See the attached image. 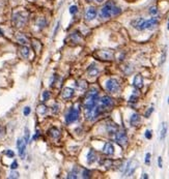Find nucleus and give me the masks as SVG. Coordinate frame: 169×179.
<instances>
[{
  "label": "nucleus",
  "mask_w": 169,
  "mask_h": 179,
  "mask_svg": "<svg viewBox=\"0 0 169 179\" xmlns=\"http://www.w3.org/2000/svg\"><path fill=\"white\" fill-rule=\"evenodd\" d=\"M99 100V90L97 88H91L88 91L87 95L84 100V109L85 110H90L98 104Z\"/></svg>",
  "instance_id": "obj_1"
},
{
  "label": "nucleus",
  "mask_w": 169,
  "mask_h": 179,
  "mask_svg": "<svg viewBox=\"0 0 169 179\" xmlns=\"http://www.w3.org/2000/svg\"><path fill=\"white\" fill-rule=\"evenodd\" d=\"M115 4L112 1H108L105 5L102 7L101 11H100V17L102 19H109L111 17H113V11H114Z\"/></svg>",
  "instance_id": "obj_2"
},
{
  "label": "nucleus",
  "mask_w": 169,
  "mask_h": 179,
  "mask_svg": "<svg viewBox=\"0 0 169 179\" xmlns=\"http://www.w3.org/2000/svg\"><path fill=\"white\" fill-rule=\"evenodd\" d=\"M27 17L28 16L26 13H22V11L15 13L14 16H13V22L16 25V27H23L28 20Z\"/></svg>",
  "instance_id": "obj_3"
},
{
  "label": "nucleus",
  "mask_w": 169,
  "mask_h": 179,
  "mask_svg": "<svg viewBox=\"0 0 169 179\" xmlns=\"http://www.w3.org/2000/svg\"><path fill=\"white\" fill-rule=\"evenodd\" d=\"M95 56L97 58L101 60H112L114 58V52L111 51V50H100V51H97L95 53Z\"/></svg>",
  "instance_id": "obj_4"
},
{
  "label": "nucleus",
  "mask_w": 169,
  "mask_h": 179,
  "mask_svg": "<svg viewBox=\"0 0 169 179\" xmlns=\"http://www.w3.org/2000/svg\"><path fill=\"white\" fill-rule=\"evenodd\" d=\"M78 118H79V110L75 108L70 109V111H68V114L66 115V123H73V122L77 121Z\"/></svg>",
  "instance_id": "obj_5"
},
{
  "label": "nucleus",
  "mask_w": 169,
  "mask_h": 179,
  "mask_svg": "<svg viewBox=\"0 0 169 179\" xmlns=\"http://www.w3.org/2000/svg\"><path fill=\"white\" fill-rule=\"evenodd\" d=\"M120 86L117 80L115 79H109L106 82V89L111 93H116L119 90Z\"/></svg>",
  "instance_id": "obj_6"
},
{
  "label": "nucleus",
  "mask_w": 169,
  "mask_h": 179,
  "mask_svg": "<svg viewBox=\"0 0 169 179\" xmlns=\"http://www.w3.org/2000/svg\"><path fill=\"white\" fill-rule=\"evenodd\" d=\"M115 141L119 144L120 146H125L128 144V136L125 130H117L115 134Z\"/></svg>",
  "instance_id": "obj_7"
},
{
  "label": "nucleus",
  "mask_w": 169,
  "mask_h": 179,
  "mask_svg": "<svg viewBox=\"0 0 169 179\" xmlns=\"http://www.w3.org/2000/svg\"><path fill=\"white\" fill-rule=\"evenodd\" d=\"M113 104H114L113 103V100H112L110 96H108V95H105V96H103L101 100H99V105H100L104 110H108V109H110L112 106H113Z\"/></svg>",
  "instance_id": "obj_8"
},
{
  "label": "nucleus",
  "mask_w": 169,
  "mask_h": 179,
  "mask_svg": "<svg viewBox=\"0 0 169 179\" xmlns=\"http://www.w3.org/2000/svg\"><path fill=\"white\" fill-rule=\"evenodd\" d=\"M97 14H98L97 8L93 7V6H89V7H87L86 11H85V20L88 22L93 21V20L96 19Z\"/></svg>",
  "instance_id": "obj_9"
},
{
  "label": "nucleus",
  "mask_w": 169,
  "mask_h": 179,
  "mask_svg": "<svg viewBox=\"0 0 169 179\" xmlns=\"http://www.w3.org/2000/svg\"><path fill=\"white\" fill-rule=\"evenodd\" d=\"M137 162L136 160H130L128 164H127V167L125 168V171H123V174L128 175V176H131L132 174L134 173V171L136 170L137 168Z\"/></svg>",
  "instance_id": "obj_10"
},
{
  "label": "nucleus",
  "mask_w": 169,
  "mask_h": 179,
  "mask_svg": "<svg viewBox=\"0 0 169 179\" xmlns=\"http://www.w3.org/2000/svg\"><path fill=\"white\" fill-rule=\"evenodd\" d=\"M131 24L135 29L139 30V31L145 29V20L143 18H138V19L134 20V21H132Z\"/></svg>",
  "instance_id": "obj_11"
},
{
  "label": "nucleus",
  "mask_w": 169,
  "mask_h": 179,
  "mask_svg": "<svg viewBox=\"0 0 169 179\" xmlns=\"http://www.w3.org/2000/svg\"><path fill=\"white\" fill-rule=\"evenodd\" d=\"M17 147L19 150V155L23 158L25 156V150H26V142L24 139H19L17 141Z\"/></svg>",
  "instance_id": "obj_12"
},
{
  "label": "nucleus",
  "mask_w": 169,
  "mask_h": 179,
  "mask_svg": "<svg viewBox=\"0 0 169 179\" xmlns=\"http://www.w3.org/2000/svg\"><path fill=\"white\" fill-rule=\"evenodd\" d=\"M159 24V21L157 18H150L148 20H145V29H154L155 27H157Z\"/></svg>",
  "instance_id": "obj_13"
},
{
  "label": "nucleus",
  "mask_w": 169,
  "mask_h": 179,
  "mask_svg": "<svg viewBox=\"0 0 169 179\" xmlns=\"http://www.w3.org/2000/svg\"><path fill=\"white\" fill-rule=\"evenodd\" d=\"M106 130H107V132H108V134L112 136V135H115L116 132L118 130V125L116 124V123H114V122L110 121L107 123Z\"/></svg>",
  "instance_id": "obj_14"
},
{
  "label": "nucleus",
  "mask_w": 169,
  "mask_h": 179,
  "mask_svg": "<svg viewBox=\"0 0 169 179\" xmlns=\"http://www.w3.org/2000/svg\"><path fill=\"white\" fill-rule=\"evenodd\" d=\"M100 73V69H99L98 65L96 63H91V64L88 66L87 68V73L90 77H97Z\"/></svg>",
  "instance_id": "obj_15"
},
{
  "label": "nucleus",
  "mask_w": 169,
  "mask_h": 179,
  "mask_svg": "<svg viewBox=\"0 0 169 179\" xmlns=\"http://www.w3.org/2000/svg\"><path fill=\"white\" fill-rule=\"evenodd\" d=\"M133 85L136 89H141L142 87H143V78H142L141 75L135 76L134 81H133Z\"/></svg>",
  "instance_id": "obj_16"
},
{
  "label": "nucleus",
  "mask_w": 169,
  "mask_h": 179,
  "mask_svg": "<svg viewBox=\"0 0 169 179\" xmlns=\"http://www.w3.org/2000/svg\"><path fill=\"white\" fill-rule=\"evenodd\" d=\"M103 152L106 155H112L114 153V146H113L111 143L107 142L103 147Z\"/></svg>",
  "instance_id": "obj_17"
},
{
  "label": "nucleus",
  "mask_w": 169,
  "mask_h": 179,
  "mask_svg": "<svg viewBox=\"0 0 169 179\" xmlns=\"http://www.w3.org/2000/svg\"><path fill=\"white\" fill-rule=\"evenodd\" d=\"M140 122H141V117H140V115L137 114V113H134L131 116V118H130V123H131V125L132 126H138V125L140 124Z\"/></svg>",
  "instance_id": "obj_18"
},
{
  "label": "nucleus",
  "mask_w": 169,
  "mask_h": 179,
  "mask_svg": "<svg viewBox=\"0 0 169 179\" xmlns=\"http://www.w3.org/2000/svg\"><path fill=\"white\" fill-rule=\"evenodd\" d=\"M74 95V89L70 88V87H66V88H63L62 92H61V96L62 98L64 100H70Z\"/></svg>",
  "instance_id": "obj_19"
},
{
  "label": "nucleus",
  "mask_w": 169,
  "mask_h": 179,
  "mask_svg": "<svg viewBox=\"0 0 169 179\" xmlns=\"http://www.w3.org/2000/svg\"><path fill=\"white\" fill-rule=\"evenodd\" d=\"M17 41L20 43V45H22V46H27V43H29L28 41V38L22 34V33H19L18 35H17Z\"/></svg>",
  "instance_id": "obj_20"
},
{
  "label": "nucleus",
  "mask_w": 169,
  "mask_h": 179,
  "mask_svg": "<svg viewBox=\"0 0 169 179\" xmlns=\"http://www.w3.org/2000/svg\"><path fill=\"white\" fill-rule=\"evenodd\" d=\"M96 160H97V154H96V152H95V150L90 149L89 152H88V154H87V163L90 165V164L95 163Z\"/></svg>",
  "instance_id": "obj_21"
},
{
  "label": "nucleus",
  "mask_w": 169,
  "mask_h": 179,
  "mask_svg": "<svg viewBox=\"0 0 169 179\" xmlns=\"http://www.w3.org/2000/svg\"><path fill=\"white\" fill-rule=\"evenodd\" d=\"M49 136L51 137V138H53V139H59V137H60V132L57 130L56 128H52L51 130H49Z\"/></svg>",
  "instance_id": "obj_22"
},
{
  "label": "nucleus",
  "mask_w": 169,
  "mask_h": 179,
  "mask_svg": "<svg viewBox=\"0 0 169 179\" xmlns=\"http://www.w3.org/2000/svg\"><path fill=\"white\" fill-rule=\"evenodd\" d=\"M29 48H28L27 46H23L21 49H20V53H21V55H22L24 58H27L28 56H29Z\"/></svg>",
  "instance_id": "obj_23"
},
{
  "label": "nucleus",
  "mask_w": 169,
  "mask_h": 179,
  "mask_svg": "<svg viewBox=\"0 0 169 179\" xmlns=\"http://www.w3.org/2000/svg\"><path fill=\"white\" fill-rule=\"evenodd\" d=\"M36 25H38V27H40V29H42V28L46 27L47 21L45 20V18H38L36 21Z\"/></svg>",
  "instance_id": "obj_24"
},
{
  "label": "nucleus",
  "mask_w": 169,
  "mask_h": 179,
  "mask_svg": "<svg viewBox=\"0 0 169 179\" xmlns=\"http://www.w3.org/2000/svg\"><path fill=\"white\" fill-rule=\"evenodd\" d=\"M166 133H167V125H166V123H163V124H162L161 135H160L161 141H163L164 139H165V137H166Z\"/></svg>",
  "instance_id": "obj_25"
},
{
  "label": "nucleus",
  "mask_w": 169,
  "mask_h": 179,
  "mask_svg": "<svg viewBox=\"0 0 169 179\" xmlns=\"http://www.w3.org/2000/svg\"><path fill=\"white\" fill-rule=\"evenodd\" d=\"M47 107L45 106V105H40V106L38 107V113H40V114H45V113H47Z\"/></svg>",
  "instance_id": "obj_26"
},
{
  "label": "nucleus",
  "mask_w": 169,
  "mask_h": 179,
  "mask_svg": "<svg viewBox=\"0 0 169 179\" xmlns=\"http://www.w3.org/2000/svg\"><path fill=\"white\" fill-rule=\"evenodd\" d=\"M77 86L79 87L80 89H86L87 88V84H86V82L85 81H80V82H77Z\"/></svg>",
  "instance_id": "obj_27"
},
{
  "label": "nucleus",
  "mask_w": 169,
  "mask_h": 179,
  "mask_svg": "<svg viewBox=\"0 0 169 179\" xmlns=\"http://www.w3.org/2000/svg\"><path fill=\"white\" fill-rule=\"evenodd\" d=\"M148 13L153 17L157 16V15H158V8H157V6H152V7L150 8V11H148Z\"/></svg>",
  "instance_id": "obj_28"
},
{
  "label": "nucleus",
  "mask_w": 169,
  "mask_h": 179,
  "mask_svg": "<svg viewBox=\"0 0 169 179\" xmlns=\"http://www.w3.org/2000/svg\"><path fill=\"white\" fill-rule=\"evenodd\" d=\"M78 172H77V170L75 169V170H73V171L71 172V173H68V178H72V179H76V178H78Z\"/></svg>",
  "instance_id": "obj_29"
},
{
  "label": "nucleus",
  "mask_w": 169,
  "mask_h": 179,
  "mask_svg": "<svg viewBox=\"0 0 169 179\" xmlns=\"http://www.w3.org/2000/svg\"><path fill=\"white\" fill-rule=\"evenodd\" d=\"M32 46H33V48H34V50H36V51H40V50H41V48H42L41 43H40V41H33Z\"/></svg>",
  "instance_id": "obj_30"
},
{
  "label": "nucleus",
  "mask_w": 169,
  "mask_h": 179,
  "mask_svg": "<svg viewBox=\"0 0 169 179\" xmlns=\"http://www.w3.org/2000/svg\"><path fill=\"white\" fill-rule=\"evenodd\" d=\"M50 96H51V94H50L49 91H44V92H43V100H44V102L49 100Z\"/></svg>",
  "instance_id": "obj_31"
},
{
  "label": "nucleus",
  "mask_w": 169,
  "mask_h": 179,
  "mask_svg": "<svg viewBox=\"0 0 169 179\" xmlns=\"http://www.w3.org/2000/svg\"><path fill=\"white\" fill-rule=\"evenodd\" d=\"M29 136H30V134H29V130H28V128H25V142H26V144L29 143Z\"/></svg>",
  "instance_id": "obj_32"
},
{
  "label": "nucleus",
  "mask_w": 169,
  "mask_h": 179,
  "mask_svg": "<svg viewBox=\"0 0 169 179\" xmlns=\"http://www.w3.org/2000/svg\"><path fill=\"white\" fill-rule=\"evenodd\" d=\"M82 177L83 178H89L90 177V171H88V170H83V173H82Z\"/></svg>",
  "instance_id": "obj_33"
},
{
  "label": "nucleus",
  "mask_w": 169,
  "mask_h": 179,
  "mask_svg": "<svg viewBox=\"0 0 169 179\" xmlns=\"http://www.w3.org/2000/svg\"><path fill=\"white\" fill-rule=\"evenodd\" d=\"M78 11V7H77L76 5H72L71 7H70V13H71L72 15H75Z\"/></svg>",
  "instance_id": "obj_34"
},
{
  "label": "nucleus",
  "mask_w": 169,
  "mask_h": 179,
  "mask_svg": "<svg viewBox=\"0 0 169 179\" xmlns=\"http://www.w3.org/2000/svg\"><path fill=\"white\" fill-rule=\"evenodd\" d=\"M5 135V128L3 125H0V138H2Z\"/></svg>",
  "instance_id": "obj_35"
},
{
  "label": "nucleus",
  "mask_w": 169,
  "mask_h": 179,
  "mask_svg": "<svg viewBox=\"0 0 169 179\" xmlns=\"http://www.w3.org/2000/svg\"><path fill=\"white\" fill-rule=\"evenodd\" d=\"M8 177H9V178H19V173H17V172H11Z\"/></svg>",
  "instance_id": "obj_36"
},
{
  "label": "nucleus",
  "mask_w": 169,
  "mask_h": 179,
  "mask_svg": "<svg viewBox=\"0 0 169 179\" xmlns=\"http://www.w3.org/2000/svg\"><path fill=\"white\" fill-rule=\"evenodd\" d=\"M30 112H31V109L29 107H25L24 108V115L25 116H28L30 114Z\"/></svg>",
  "instance_id": "obj_37"
},
{
  "label": "nucleus",
  "mask_w": 169,
  "mask_h": 179,
  "mask_svg": "<svg viewBox=\"0 0 169 179\" xmlns=\"http://www.w3.org/2000/svg\"><path fill=\"white\" fill-rule=\"evenodd\" d=\"M150 153H146V155H145V164L150 165Z\"/></svg>",
  "instance_id": "obj_38"
},
{
  "label": "nucleus",
  "mask_w": 169,
  "mask_h": 179,
  "mask_svg": "<svg viewBox=\"0 0 169 179\" xmlns=\"http://www.w3.org/2000/svg\"><path fill=\"white\" fill-rule=\"evenodd\" d=\"M5 154L7 155V156H9V158H14V156H15V153L11 151V150H6Z\"/></svg>",
  "instance_id": "obj_39"
},
{
  "label": "nucleus",
  "mask_w": 169,
  "mask_h": 179,
  "mask_svg": "<svg viewBox=\"0 0 169 179\" xmlns=\"http://www.w3.org/2000/svg\"><path fill=\"white\" fill-rule=\"evenodd\" d=\"M58 109H59V106H58V104H55L54 106H53V109H52L53 113H58Z\"/></svg>",
  "instance_id": "obj_40"
},
{
  "label": "nucleus",
  "mask_w": 169,
  "mask_h": 179,
  "mask_svg": "<svg viewBox=\"0 0 169 179\" xmlns=\"http://www.w3.org/2000/svg\"><path fill=\"white\" fill-rule=\"evenodd\" d=\"M153 111H154V108H150L148 109V110H147V112L146 113H145V117H150V114H152V113H153Z\"/></svg>",
  "instance_id": "obj_41"
},
{
  "label": "nucleus",
  "mask_w": 169,
  "mask_h": 179,
  "mask_svg": "<svg viewBox=\"0 0 169 179\" xmlns=\"http://www.w3.org/2000/svg\"><path fill=\"white\" fill-rule=\"evenodd\" d=\"M145 137H146L147 139H152V132H150V130H147L146 132H145Z\"/></svg>",
  "instance_id": "obj_42"
},
{
  "label": "nucleus",
  "mask_w": 169,
  "mask_h": 179,
  "mask_svg": "<svg viewBox=\"0 0 169 179\" xmlns=\"http://www.w3.org/2000/svg\"><path fill=\"white\" fill-rule=\"evenodd\" d=\"M11 168L13 169V170H16L17 168H18V163H17L16 160H15L14 163L11 164Z\"/></svg>",
  "instance_id": "obj_43"
},
{
  "label": "nucleus",
  "mask_w": 169,
  "mask_h": 179,
  "mask_svg": "<svg viewBox=\"0 0 169 179\" xmlns=\"http://www.w3.org/2000/svg\"><path fill=\"white\" fill-rule=\"evenodd\" d=\"M158 164H159V168H162L163 165H162V158L161 156H159L158 158Z\"/></svg>",
  "instance_id": "obj_44"
},
{
  "label": "nucleus",
  "mask_w": 169,
  "mask_h": 179,
  "mask_svg": "<svg viewBox=\"0 0 169 179\" xmlns=\"http://www.w3.org/2000/svg\"><path fill=\"white\" fill-rule=\"evenodd\" d=\"M165 57H166V53H165V52H164L163 56H162V61H161V63H163L164 61H165Z\"/></svg>",
  "instance_id": "obj_45"
},
{
  "label": "nucleus",
  "mask_w": 169,
  "mask_h": 179,
  "mask_svg": "<svg viewBox=\"0 0 169 179\" xmlns=\"http://www.w3.org/2000/svg\"><path fill=\"white\" fill-rule=\"evenodd\" d=\"M143 178H148V176H147V174H143Z\"/></svg>",
  "instance_id": "obj_46"
},
{
  "label": "nucleus",
  "mask_w": 169,
  "mask_h": 179,
  "mask_svg": "<svg viewBox=\"0 0 169 179\" xmlns=\"http://www.w3.org/2000/svg\"><path fill=\"white\" fill-rule=\"evenodd\" d=\"M96 1H97V2H99V3H101V2H103L104 0H96Z\"/></svg>",
  "instance_id": "obj_47"
},
{
  "label": "nucleus",
  "mask_w": 169,
  "mask_h": 179,
  "mask_svg": "<svg viewBox=\"0 0 169 179\" xmlns=\"http://www.w3.org/2000/svg\"><path fill=\"white\" fill-rule=\"evenodd\" d=\"M2 34H3V33H2V31H1V29H0V36L2 35Z\"/></svg>",
  "instance_id": "obj_48"
},
{
  "label": "nucleus",
  "mask_w": 169,
  "mask_h": 179,
  "mask_svg": "<svg viewBox=\"0 0 169 179\" xmlns=\"http://www.w3.org/2000/svg\"><path fill=\"white\" fill-rule=\"evenodd\" d=\"M167 28H168V30H169V19H168V26H167Z\"/></svg>",
  "instance_id": "obj_49"
},
{
  "label": "nucleus",
  "mask_w": 169,
  "mask_h": 179,
  "mask_svg": "<svg viewBox=\"0 0 169 179\" xmlns=\"http://www.w3.org/2000/svg\"><path fill=\"white\" fill-rule=\"evenodd\" d=\"M168 104H169V98H168Z\"/></svg>",
  "instance_id": "obj_50"
},
{
  "label": "nucleus",
  "mask_w": 169,
  "mask_h": 179,
  "mask_svg": "<svg viewBox=\"0 0 169 179\" xmlns=\"http://www.w3.org/2000/svg\"><path fill=\"white\" fill-rule=\"evenodd\" d=\"M88 1H91V0H88Z\"/></svg>",
  "instance_id": "obj_51"
}]
</instances>
